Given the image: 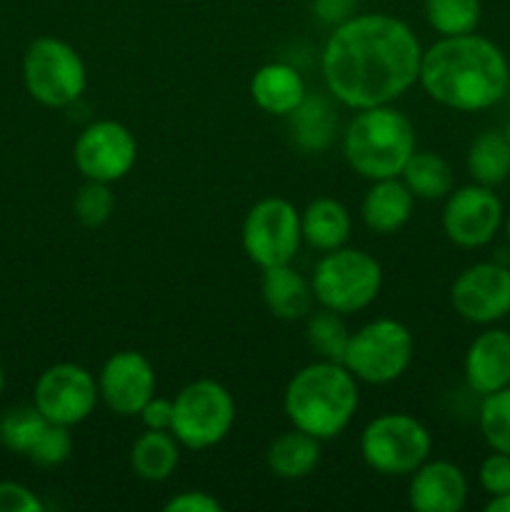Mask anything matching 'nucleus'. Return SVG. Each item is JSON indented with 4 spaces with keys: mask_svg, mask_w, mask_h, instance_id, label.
<instances>
[{
    "mask_svg": "<svg viewBox=\"0 0 510 512\" xmlns=\"http://www.w3.org/2000/svg\"><path fill=\"white\" fill-rule=\"evenodd\" d=\"M155 368L138 350H120L103 363L98 375L100 400L110 413L120 418H135L155 395Z\"/></svg>",
    "mask_w": 510,
    "mask_h": 512,
    "instance_id": "15",
    "label": "nucleus"
},
{
    "mask_svg": "<svg viewBox=\"0 0 510 512\" xmlns=\"http://www.w3.org/2000/svg\"><path fill=\"white\" fill-rule=\"evenodd\" d=\"M320 443L323 440L313 438L305 430L290 428L280 433L273 443L268 445L265 463L270 473L283 480H303L318 468L320 463Z\"/></svg>",
    "mask_w": 510,
    "mask_h": 512,
    "instance_id": "23",
    "label": "nucleus"
},
{
    "mask_svg": "<svg viewBox=\"0 0 510 512\" xmlns=\"http://www.w3.org/2000/svg\"><path fill=\"white\" fill-rule=\"evenodd\" d=\"M503 225V203L488 185H463L450 190L443 208V230L460 248H483Z\"/></svg>",
    "mask_w": 510,
    "mask_h": 512,
    "instance_id": "13",
    "label": "nucleus"
},
{
    "mask_svg": "<svg viewBox=\"0 0 510 512\" xmlns=\"http://www.w3.org/2000/svg\"><path fill=\"white\" fill-rule=\"evenodd\" d=\"M358 0H313V10L323 23H343L353 15Z\"/></svg>",
    "mask_w": 510,
    "mask_h": 512,
    "instance_id": "37",
    "label": "nucleus"
},
{
    "mask_svg": "<svg viewBox=\"0 0 510 512\" xmlns=\"http://www.w3.org/2000/svg\"><path fill=\"white\" fill-rule=\"evenodd\" d=\"M465 385L475 395L485 398L510 385V333L508 330H485L470 343L465 353Z\"/></svg>",
    "mask_w": 510,
    "mask_h": 512,
    "instance_id": "17",
    "label": "nucleus"
},
{
    "mask_svg": "<svg viewBox=\"0 0 510 512\" xmlns=\"http://www.w3.org/2000/svg\"><path fill=\"white\" fill-rule=\"evenodd\" d=\"M3 388H5V373H3V365H0V395H3Z\"/></svg>",
    "mask_w": 510,
    "mask_h": 512,
    "instance_id": "39",
    "label": "nucleus"
},
{
    "mask_svg": "<svg viewBox=\"0 0 510 512\" xmlns=\"http://www.w3.org/2000/svg\"><path fill=\"white\" fill-rule=\"evenodd\" d=\"M45 428H48V420L35 405H20V408L8 410L0 420V443L13 453L28 455Z\"/></svg>",
    "mask_w": 510,
    "mask_h": 512,
    "instance_id": "29",
    "label": "nucleus"
},
{
    "mask_svg": "<svg viewBox=\"0 0 510 512\" xmlns=\"http://www.w3.org/2000/svg\"><path fill=\"white\" fill-rule=\"evenodd\" d=\"M418 83L435 103L478 113L508 95L510 65L493 40L478 33L453 35L423 50Z\"/></svg>",
    "mask_w": 510,
    "mask_h": 512,
    "instance_id": "2",
    "label": "nucleus"
},
{
    "mask_svg": "<svg viewBox=\"0 0 510 512\" xmlns=\"http://www.w3.org/2000/svg\"><path fill=\"white\" fill-rule=\"evenodd\" d=\"M140 418H143L145 428L150 430H170L173 425V400L165 398H150L145 403V408L140 410Z\"/></svg>",
    "mask_w": 510,
    "mask_h": 512,
    "instance_id": "36",
    "label": "nucleus"
},
{
    "mask_svg": "<svg viewBox=\"0 0 510 512\" xmlns=\"http://www.w3.org/2000/svg\"><path fill=\"white\" fill-rule=\"evenodd\" d=\"M115 210V195L110 183L100 180H85L73 198V213L85 228H100L110 220Z\"/></svg>",
    "mask_w": 510,
    "mask_h": 512,
    "instance_id": "31",
    "label": "nucleus"
},
{
    "mask_svg": "<svg viewBox=\"0 0 510 512\" xmlns=\"http://www.w3.org/2000/svg\"><path fill=\"white\" fill-rule=\"evenodd\" d=\"M43 503L35 498L33 490L20 483H0V512H40Z\"/></svg>",
    "mask_w": 510,
    "mask_h": 512,
    "instance_id": "34",
    "label": "nucleus"
},
{
    "mask_svg": "<svg viewBox=\"0 0 510 512\" xmlns=\"http://www.w3.org/2000/svg\"><path fill=\"white\" fill-rule=\"evenodd\" d=\"M413 205L415 195L410 193L403 180L383 178L373 180V185L368 188L363 205H360V215L373 233L393 235L408 223L413 215Z\"/></svg>",
    "mask_w": 510,
    "mask_h": 512,
    "instance_id": "19",
    "label": "nucleus"
},
{
    "mask_svg": "<svg viewBox=\"0 0 510 512\" xmlns=\"http://www.w3.org/2000/svg\"><path fill=\"white\" fill-rule=\"evenodd\" d=\"M478 480L480 488H483L490 498H493V495L510 493V455L493 450V453L480 463Z\"/></svg>",
    "mask_w": 510,
    "mask_h": 512,
    "instance_id": "33",
    "label": "nucleus"
},
{
    "mask_svg": "<svg viewBox=\"0 0 510 512\" xmlns=\"http://www.w3.org/2000/svg\"><path fill=\"white\" fill-rule=\"evenodd\" d=\"M468 503V480L450 460H425L410 473L408 505L418 512H460Z\"/></svg>",
    "mask_w": 510,
    "mask_h": 512,
    "instance_id": "16",
    "label": "nucleus"
},
{
    "mask_svg": "<svg viewBox=\"0 0 510 512\" xmlns=\"http://www.w3.org/2000/svg\"><path fill=\"white\" fill-rule=\"evenodd\" d=\"M505 238H508V245H510V215L508 220H505Z\"/></svg>",
    "mask_w": 510,
    "mask_h": 512,
    "instance_id": "40",
    "label": "nucleus"
},
{
    "mask_svg": "<svg viewBox=\"0 0 510 512\" xmlns=\"http://www.w3.org/2000/svg\"><path fill=\"white\" fill-rule=\"evenodd\" d=\"M305 338H308L310 348L318 353V358L343 363L345 348H348L350 340V330L348 325H345L343 315L335 313V310L320 308L318 313H313V310L308 313Z\"/></svg>",
    "mask_w": 510,
    "mask_h": 512,
    "instance_id": "28",
    "label": "nucleus"
},
{
    "mask_svg": "<svg viewBox=\"0 0 510 512\" xmlns=\"http://www.w3.org/2000/svg\"><path fill=\"white\" fill-rule=\"evenodd\" d=\"M290 138L305 153H323L338 133V113L325 95H305L298 110L288 115Z\"/></svg>",
    "mask_w": 510,
    "mask_h": 512,
    "instance_id": "21",
    "label": "nucleus"
},
{
    "mask_svg": "<svg viewBox=\"0 0 510 512\" xmlns=\"http://www.w3.org/2000/svg\"><path fill=\"white\" fill-rule=\"evenodd\" d=\"M425 20L440 38L475 33L480 25V0H425Z\"/></svg>",
    "mask_w": 510,
    "mask_h": 512,
    "instance_id": "27",
    "label": "nucleus"
},
{
    "mask_svg": "<svg viewBox=\"0 0 510 512\" xmlns=\"http://www.w3.org/2000/svg\"><path fill=\"white\" fill-rule=\"evenodd\" d=\"M98 380L88 368L75 363H58L43 370L35 383L33 405L48 423L80 425L98 405Z\"/></svg>",
    "mask_w": 510,
    "mask_h": 512,
    "instance_id": "11",
    "label": "nucleus"
},
{
    "mask_svg": "<svg viewBox=\"0 0 510 512\" xmlns=\"http://www.w3.org/2000/svg\"><path fill=\"white\" fill-rule=\"evenodd\" d=\"M300 228H303V240L315 250L343 248L353 230V218L350 210L335 198H315L308 208L300 213Z\"/></svg>",
    "mask_w": 510,
    "mask_h": 512,
    "instance_id": "22",
    "label": "nucleus"
},
{
    "mask_svg": "<svg viewBox=\"0 0 510 512\" xmlns=\"http://www.w3.org/2000/svg\"><path fill=\"white\" fill-rule=\"evenodd\" d=\"M418 35L388 13L350 15L328 35L320 53L325 88L345 108L393 105L420 78Z\"/></svg>",
    "mask_w": 510,
    "mask_h": 512,
    "instance_id": "1",
    "label": "nucleus"
},
{
    "mask_svg": "<svg viewBox=\"0 0 510 512\" xmlns=\"http://www.w3.org/2000/svg\"><path fill=\"white\" fill-rule=\"evenodd\" d=\"M73 445V433H70L68 425L48 423V428L40 433L38 443L33 445L28 458L38 468H60L73 455Z\"/></svg>",
    "mask_w": 510,
    "mask_h": 512,
    "instance_id": "32",
    "label": "nucleus"
},
{
    "mask_svg": "<svg viewBox=\"0 0 510 512\" xmlns=\"http://www.w3.org/2000/svg\"><path fill=\"white\" fill-rule=\"evenodd\" d=\"M23 80L28 93L48 108L73 105L88 85L83 58L60 38H35L23 58Z\"/></svg>",
    "mask_w": 510,
    "mask_h": 512,
    "instance_id": "9",
    "label": "nucleus"
},
{
    "mask_svg": "<svg viewBox=\"0 0 510 512\" xmlns=\"http://www.w3.org/2000/svg\"><path fill=\"white\" fill-rule=\"evenodd\" d=\"M355 375L335 360H315L290 378L283 410L290 425L318 440L338 438L358 413Z\"/></svg>",
    "mask_w": 510,
    "mask_h": 512,
    "instance_id": "3",
    "label": "nucleus"
},
{
    "mask_svg": "<svg viewBox=\"0 0 510 512\" xmlns=\"http://www.w3.org/2000/svg\"><path fill=\"white\" fill-rule=\"evenodd\" d=\"M413 153V123L393 105L358 110L343 133L345 160L368 180L398 178Z\"/></svg>",
    "mask_w": 510,
    "mask_h": 512,
    "instance_id": "4",
    "label": "nucleus"
},
{
    "mask_svg": "<svg viewBox=\"0 0 510 512\" xmlns=\"http://www.w3.org/2000/svg\"><path fill=\"white\" fill-rule=\"evenodd\" d=\"M503 133H505V138H508V143H510V120H508V125H505Z\"/></svg>",
    "mask_w": 510,
    "mask_h": 512,
    "instance_id": "41",
    "label": "nucleus"
},
{
    "mask_svg": "<svg viewBox=\"0 0 510 512\" xmlns=\"http://www.w3.org/2000/svg\"><path fill=\"white\" fill-rule=\"evenodd\" d=\"M415 340L408 325L393 318H378L350 333L343 365L355 380L368 385H388L403 378L413 363Z\"/></svg>",
    "mask_w": 510,
    "mask_h": 512,
    "instance_id": "6",
    "label": "nucleus"
},
{
    "mask_svg": "<svg viewBox=\"0 0 510 512\" xmlns=\"http://www.w3.org/2000/svg\"><path fill=\"white\" fill-rule=\"evenodd\" d=\"M235 425V400L223 383L210 378L193 380L173 400L175 435L183 448L208 450L228 438Z\"/></svg>",
    "mask_w": 510,
    "mask_h": 512,
    "instance_id": "7",
    "label": "nucleus"
},
{
    "mask_svg": "<svg viewBox=\"0 0 510 512\" xmlns=\"http://www.w3.org/2000/svg\"><path fill=\"white\" fill-rule=\"evenodd\" d=\"M313 295L320 308L340 315H353L375 303L383 288V268L370 253L360 248L328 250L315 263Z\"/></svg>",
    "mask_w": 510,
    "mask_h": 512,
    "instance_id": "5",
    "label": "nucleus"
},
{
    "mask_svg": "<svg viewBox=\"0 0 510 512\" xmlns=\"http://www.w3.org/2000/svg\"><path fill=\"white\" fill-rule=\"evenodd\" d=\"M250 95L260 110L288 118L293 110H298L308 90H305L303 75L293 65L268 63L258 68V73L250 80Z\"/></svg>",
    "mask_w": 510,
    "mask_h": 512,
    "instance_id": "20",
    "label": "nucleus"
},
{
    "mask_svg": "<svg viewBox=\"0 0 510 512\" xmlns=\"http://www.w3.org/2000/svg\"><path fill=\"white\" fill-rule=\"evenodd\" d=\"M450 303L463 320L490 325L510 313V268L500 263H475L455 278Z\"/></svg>",
    "mask_w": 510,
    "mask_h": 512,
    "instance_id": "14",
    "label": "nucleus"
},
{
    "mask_svg": "<svg viewBox=\"0 0 510 512\" xmlns=\"http://www.w3.org/2000/svg\"><path fill=\"white\" fill-rule=\"evenodd\" d=\"M260 293H263L265 308L278 320L308 318L315 303L313 283L290 263L265 268L263 280H260Z\"/></svg>",
    "mask_w": 510,
    "mask_h": 512,
    "instance_id": "18",
    "label": "nucleus"
},
{
    "mask_svg": "<svg viewBox=\"0 0 510 512\" xmlns=\"http://www.w3.org/2000/svg\"><path fill=\"white\" fill-rule=\"evenodd\" d=\"M430 450V430L408 413L378 415L360 433V455L365 465L388 478L410 475L430 458Z\"/></svg>",
    "mask_w": 510,
    "mask_h": 512,
    "instance_id": "8",
    "label": "nucleus"
},
{
    "mask_svg": "<svg viewBox=\"0 0 510 512\" xmlns=\"http://www.w3.org/2000/svg\"><path fill=\"white\" fill-rule=\"evenodd\" d=\"M303 243L300 213L285 198H263L243 220V250L260 270L288 265Z\"/></svg>",
    "mask_w": 510,
    "mask_h": 512,
    "instance_id": "10",
    "label": "nucleus"
},
{
    "mask_svg": "<svg viewBox=\"0 0 510 512\" xmlns=\"http://www.w3.org/2000/svg\"><path fill=\"white\" fill-rule=\"evenodd\" d=\"M478 425L490 448L510 455V385L498 393L485 395L478 413Z\"/></svg>",
    "mask_w": 510,
    "mask_h": 512,
    "instance_id": "30",
    "label": "nucleus"
},
{
    "mask_svg": "<svg viewBox=\"0 0 510 512\" xmlns=\"http://www.w3.org/2000/svg\"><path fill=\"white\" fill-rule=\"evenodd\" d=\"M165 512H223V503L203 490H185L163 505Z\"/></svg>",
    "mask_w": 510,
    "mask_h": 512,
    "instance_id": "35",
    "label": "nucleus"
},
{
    "mask_svg": "<svg viewBox=\"0 0 510 512\" xmlns=\"http://www.w3.org/2000/svg\"><path fill=\"white\" fill-rule=\"evenodd\" d=\"M180 448L170 430H145L130 448V468L145 483H163L180 463Z\"/></svg>",
    "mask_w": 510,
    "mask_h": 512,
    "instance_id": "24",
    "label": "nucleus"
},
{
    "mask_svg": "<svg viewBox=\"0 0 510 512\" xmlns=\"http://www.w3.org/2000/svg\"><path fill=\"white\" fill-rule=\"evenodd\" d=\"M485 510L488 512H510V493L493 495V498H490V503L485 505Z\"/></svg>",
    "mask_w": 510,
    "mask_h": 512,
    "instance_id": "38",
    "label": "nucleus"
},
{
    "mask_svg": "<svg viewBox=\"0 0 510 512\" xmlns=\"http://www.w3.org/2000/svg\"><path fill=\"white\" fill-rule=\"evenodd\" d=\"M468 173L473 183L495 185L510 178V143L500 130H485L468 148Z\"/></svg>",
    "mask_w": 510,
    "mask_h": 512,
    "instance_id": "26",
    "label": "nucleus"
},
{
    "mask_svg": "<svg viewBox=\"0 0 510 512\" xmlns=\"http://www.w3.org/2000/svg\"><path fill=\"white\" fill-rule=\"evenodd\" d=\"M73 160L85 180L118 183L138 160V143L118 120H95L75 140Z\"/></svg>",
    "mask_w": 510,
    "mask_h": 512,
    "instance_id": "12",
    "label": "nucleus"
},
{
    "mask_svg": "<svg viewBox=\"0 0 510 512\" xmlns=\"http://www.w3.org/2000/svg\"><path fill=\"white\" fill-rule=\"evenodd\" d=\"M410 193L420 200H443L453 190V168L433 150H415L400 173Z\"/></svg>",
    "mask_w": 510,
    "mask_h": 512,
    "instance_id": "25",
    "label": "nucleus"
}]
</instances>
